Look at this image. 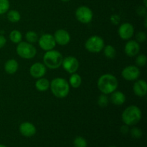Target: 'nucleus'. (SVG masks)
<instances>
[{"instance_id":"30","label":"nucleus","mask_w":147,"mask_h":147,"mask_svg":"<svg viewBox=\"0 0 147 147\" xmlns=\"http://www.w3.org/2000/svg\"><path fill=\"white\" fill-rule=\"evenodd\" d=\"M146 40V34L145 32L140 31L137 32L136 34V41H137L139 43L144 42Z\"/></svg>"},{"instance_id":"14","label":"nucleus","mask_w":147,"mask_h":147,"mask_svg":"<svg viewBox=\"0 0 147 147\" xmlns=\"http://www.w3.org/2000/svg\"><path fill=\"white\" fill-rule=\"evenodd\" d=\"M47 72V67L43 63H35L30 67V74L34 78H40L44 77Z\"/></svg>"},{"instance_id":"23","label":"nucleus","mask_w":147,"mask_h":147,"mask_svg":"<svg viewBox=\"0 0 147 147\" xmlns=\"http://www.w3.org/2000/svg\"><path fill=\"white\" fill-rule=\"evenodd\" d=\"M9 37L11 42L14 43V44H18L22 40V34L21 32L17 30H12L9 33Z\"/></svg>"},{"instance_id":"26","label":"nucleus","mask_w":147,"mask_h":147,"mask_svg":"<svg viewBox=\"0 0 147 147\" xmlns=\"http://www.w3.org/2000/svg\"><path fill=\"white\" fill-rule=\"evenodd\" d=\"M73 146L74 147H87L88 142L83 136H77L73 140Z\"/></svg>"},{"instance_id":"15","label":"nucleus","mask_w":147,"mask_h":147,"mask_svg":"<svg viewBox=\"0 0 147 147\" xmlns=\"http://www.w3.org/2000/svg\"><path fill=\"white\" fill-rule=\"evenodd\" d=\"M20 133L24 137H32L34 136L37 132V129L33 123L30 122H23L20 125L19 127Z\"/></svg>"},{"instance_id":"28","label":"nucleus","mask_w":147,"mask_h":147,"mask_svg":"<svg viewBox=\"0 0 147 147\" xmlns=\"http://www.w3.org/2000/svg\"><path fill=\"white\" fill-rule=\"evenodd\" d=\"M9 0H0V15L7 13L9 9Z\"/></svg>"},{"instance_id":"11","label":"nucleus","mask_w":147,"mask_h":147,"mask_svg":"<svg viewBox=\"0 0 147 147\" xmlns=\"http://www.w3.org/2000/svg\"><path fill=\"white\" fill-rule=\"evenodd\" d=\"M134 27L131 23L125 22L121 24L118 30V33L123 40H129L134 34Z\"/></svg>"},{"instance_id":"18","label":"nucleus","mask_w":147,"mask_h":147,"mask_svg":"<svg viewBox=\"0 0 147 147\" xmlns=\"http://www.w3.org/2000/svg\"><path fill=\"white\" fill-rule=\"evenodd\" d=\"M4 70L9 75H13L18 70L19 63L14 59H9L5 62L4 65Z\"/></svg>"},{"instance_id":"36","label":"nucleus","mask_w":147,"mask_h":147,"mask_svg":"<svg viewBox=\"0 0 147 147\" xmlns=\"http://www.w3.org/2000/svg\"><path fill=\"white\" fill-rule=\"evenodd\" d=\"M60 1H64V2H67V1H70V0H60Z\"/></svg>"},{"instance_id":"22","label":"nucleus","mask_w":147,"mask_h":147,"mask_svg":"<svg viewBox=\"0 0 147 147\" xmlns=\"http://www.w3.org/2000/svg\"><path fill=\"white\" fill-rule=\"evenodd\" d=\"M103 54H104L105 57H107L109 59H113L116 57V50L113 46L111 45H105L103 49Z\"/></svg>"},{"instance_id":"29","label":"nucleus","mask_w":147,"mask_h":147,"mask_svg":"<svg viewBox=\"0 0 147 147\" xmlns=\"http://www.w3.org/2000/svg\"><path fill=\"white\" fill-rule=\"evenodd\" d=\"M129 132H130L132 137L134 138V139H140L142 136V135H143L142 131L138 127L132 128V129L129 131Z\"/></svg>"},{"instance_id":"6","label":"nucleus","mask_w":147,"mask_h":147,"mask_svg":"<svg viewBox=\"0 0 147 147\" xmlns=\"http://www.w3.org/2000/svg\"><path fill=\"white\" fill-rule=\"evenodd\" d=\"M105 46L103 39L98 35H93L87 39L85 43L86 50L91 53H98L103 50Z\"/></svg>"},{"instance_id":"35","label":"nucleus","mask_w":147,"mask_h":147,"mask_svg":"<svg viewBox=\"0 0 147 147\" xmlns=\"http://www.w3.org/2000/svg\"><path fill=\"white\" fill-rule=\"evenodd\" d=\"M144 6H145V7H147L146 0H144Z\"/></svg>"},{"instance_id":"2","label":"nucleus","mask_w":147,"mask_h":147,"mask_svg":"<svg viewBox=\"0 0 147 147\" xmlns=\"http://www.w3.org/2000/svg\"><path fill=\"white\" fill-rule=\"evenodd\" d=\"M142 113L141 109L135 105H131L124 109L121 115L122 121L129 126H134L141 121Z\"/></svg>"},{"instance_id":"1","label":"nucleus","mask_w":147,"mask_h":147,"mask_svg":"<svg viewBox=\"0 0 147 147\" xmlns=\"http://www.w3.org/2000/svg\"><path fill=\"white\" fill-rule=\"evenodd\" d=\"M97 86L101 93L110 95L119 87V80L116 76L111 73H106L99 77L97 81Z\"/></svg>"},{"instance_id":"16","label":"nucleus","mask_w":147,"mask_h":147,"mask_svg":"<svg viewBox=\"0 0 147 147\" xmlns=\"http://www.w3.org/2000/svg\"><path fill=\"white\" fill-rule=\"evenodd\" d=\"M134 93L138 97L142 98L147 93V83L144 80H136L133 86Z\"/></svg>"},{"instance_id":"12","label":"nucleus","mask_w":147,"mask_h":147,"mask_svg":"<svg viewBox=\"0 0 147 147\" xmlns=\"http://www.w3.org/2000/svg\"><path fill=\"white\" fill-rule=\"evenodd\" d=\"M56 44L61 46H65L70 42V34L67 30L63 29H59L56 30L53 34Z\"/></svg>"},{"instance_id":"37","label":"nucleus","mask_w":147,"mask_h":147,"mask_svg":"<svg viewBox=\"0 0 147 147\" xmlns=\"http://www.w3.org/2000/svg\"><path fill=\"white\" fill-rule=\"evenodd\" d=\"M0 147H7V146H5V145H4V144H0Z\"/></svg>"},{"instance_id":"19","label":"nucleus","mask_w":147,"mask_h":147,"mask_svg":"<svg viewBox=\"0 0 147 147\" xmlns=\"http://www.w3.org/2000/svg\"><path fill=\"white\" fill-rule=\"evenodd\" d=\"M50 82L45 78H38L35 82V88L38 91L45 92L50 88Z\"/></svg>"},{"instance_id":"27","label":"nucleus","mask_w":147,"mask_h":147,"mask_svg":"<svg viewBox=\"0 0 147 147\" xmlns=\"http://www.w3.org/2000/svg\"><path fill=\"white\" fill-rule=\"evenodd\" d=\"M147 62V57L144 54H140L136 57L135 60V63L137 67H144L146 65Z\"/></svg>"},{"instance_id":"9","label":"nucleus","mask_w":147,"mask_h":147,"mask_svg":"<svg viewBox=\"0 0 147 147\" xmlns=\"http://www.w3.org/2000/svg\"><path fill=\"white\" fill-rule=\"evenodd\" d=\"M79 61L76 57L72 55H68L65 57H63L62 66L63 69L67 73L70 74L76 73L79 68Z\"/></svg>"},{"instance_id":"24","label":"nucleus","mask_w":147,"mask_h":147,"mask_svg":"<svg viewBox=\"0 0 147 147\" xmlns=\"http://www.w3.org/2000/svg\"><path fill=\"white\" fill-rule=\"evenodd\" d=\"M25 39L29 43H31V44H33V43H35L38 41V34L36 32L32 31V30H30V31H28L26 32L25 34Z\"/></svg>"},{"instance_id":"38","label":"nucleus","mask_w":147,"mask_h":147,"mask_svg":"<svg viewBox=\"0 0 147 147\" xmlns=\"http://www.w3.org/2000/svg\"><path fill=\"white\" fill-rule=\"evenodd\" d=\"M109 147H117V146H110Z\"/></svg>"},{"instance_id":"32","label":"nucleus","mask_w":147,"mask_h":147,"mask_svg":"<svg viewBox=\"0 0 147 147\" xmlns=\"http://www.w3.org/2000/svg\"><path fill=\"white\" fill-rule=\"evenodd\" d=\"M110 20L112 24H115V25H117L120 22L121 18L119 17V15H118V14H112L110 17Z\"/></svg>"},{"instance_id":"7","label":"nucleus","mask_w":147,"mask_h":147,"mask_svg":"<svg viewBox=\"0 0 147 147\" xmlns=\"http://www.w3.org/2000/svg\"><path fill=\"white\" fill-rule=\"evenodd\" d=\"M75 15L78 21L82 24H88L93 18V11L87 6H80L78 7L75 12Z\"/></svg>"},{"instance_id":"3","label":"nucleus","mask_w":147,"mask_h":147,"mask_svg":"<svg viewBox=\"0 0 147 147\" xmlns=\"http://www.w3.org/2000/svg\"><path fill=\"white\" fill-rule=\"evenodd\" d=\"M50 88L52 93L58 98L67 97L70 92V85L63 78H55L50 82Z\"/></svg>"},{"instance_id":"17","label":"nucleus","mask_w":147,"mask_h":147,"mask_svg":"<svg viewBox=\"0 0 147 147\" xmlns=\"http://www.w3.org/2000/svg\"><path fill=\"white\" fill-rule=\"evenodd\" d=\"M110 95L111 96L109 98V100L116 106H121L126 101V96L123 92L116 90L112 93H111Z\"/></svg>"},{"instance_id":"31","label":"nucleus","mask_w":147,"mask_h":147,"mask_svg":"<svg viewBox=\"0 0 147 147\" xmlns=\"http://www.w3.org/2000/svg\"><path fill=\"white\" fill-rule=\"evenodd\" d=\"M138 15L140 17H146V7L145 6H140L136 9Z\"/></svg>"},{"instance_id":"34","label":"nucleus","mask_w":147,"mask_h":147,"mask_svg":"<svg viewBox=\"0 0 147 147\" xmlns=\"http://www.w3.org/2000/svg\"><path fill=\"white\" fill-rule=\"evenodd\" d=\"M7 43V39L4 35H0V49L4 47Z\"/></svg>"},{"instance_id":"4","label":"nucleus","mask_w":147,"mask_h":147,"mask_svg":"<svg viewBox=\"0 0 147 147\" xmlns=\"http://www.w3.org/2000/svg\"><path fill=\"white\" fill-rule=\"evenodd\" d=\"M63 56L61 53L54 49L49 51H46L43 56V64L46 67L55 70L62 65Z\"/></svg>"},{"instance_id":"5","label":"nucleus","mask_w":147,"mask_h":147,"mask_svg":"<svg viewBox=\"0 0 147 147\" xmlns=\"http://www.w3.org/2000/svg\"><path fill=\"white\" fill-rule=\"evenodd\" d=\"M16 51L20 57L26 60L32 59L37 54V50L35 47L32 44L27 42L21 41L18 43L16 47Z\"/></svg>"},{"instance_id":"20","label":"nucleus","mask_w":147,"mask_h":147,"mask_svg":"<svg viewBox=\"0 0 147 147\" xmlns=\"http://www.w3.org/2000/svg\"><path fill=\"white\" fill-rule=\"evenodd\" d=\"M70 86H71L73 88H78L80 87L82 84V78L78 73H75L71 74L68 82Z\"/></svg>"},{"instance_id":"13","label":"nucleus","mask_w":147,"mask_h":147,"mask_svg":"<svg viewBox=\"0 0 147 147\" xmlns=\"http://www.w3.org/2000/svg\"><path fill=\"white\" fill-rule=\"evenodd\" d=\"M141 50L140 44L134 40H128L124 46V53L128 57H133L139 54Z\"/></svg>"},{"instance_id":"10","label":"nucleus","mask_w":147,"mask_h":147,"mask_svg":"<svg viewBox=\"0 0 147 147\" xmlns=\"http://www.w3.org/2000/svg\"><path fill=\"white\" fill-rule=\"evenodd\" d=\"M38 44L40 48L45 51H49V50H53L56 46L55 40L53 34H44L39 37Z\"/></svg>"},{"instance_id":"33","label":"nucleus","mask_w":147,"mask_h":147,"mask_svg":"<svg viewBox=\"0 0 147 147\" xmlns=\"http://www.w3.org/2000/svg\"><path fill=\"white\" fill-rule=\"evenodd\" d=\"M129 126L126 124H123V126H121L120 131L123 135H126L129 133Z\"/></svg>"},{"instance_id":"25","label":"nucleus","mask_w":147,"mask_h":147,"mask_svg":"<svg viewBox=\"0 0 147 147\" xmlns=\"http://www.w3.org/2000/svg\"><path fill=\"white\" fill-rule=\"evenodd\" d=\"M109 102L110 100H109V98L108 97V95L102 93L98 98L97 103L100 108H106L109 105Z\"/></svg>"},{"instance_id":"8","label":"nucleus","mask_w":147,"mask_h":147,"mask_svg":"<svg viewBox=\"0 0 147 147\" xmlns=\"http://www.w3.org/2000/svg\"><path fill=\"white\" fill-rule=\"evenodd\" d=\"M141 75L140 69L136 65H128L121 71V76L127 81H136Z\"/></svg>"},{"instance_id":"21","label":"nucleus","mask_w":147,"mask_h":147,"mask_svg":"<svg viewBox=\"0 0 147 147\" xmlns=\"http://www.w3.org/2000/svg\"><path fill=\"white\" fill-rule=\"evenodd\" d=\"M7 20L11 23H17L18 22H20V20H21V14L18 11L14 9L9 10V11H7Z\"/></svg>"}]
</instances>
